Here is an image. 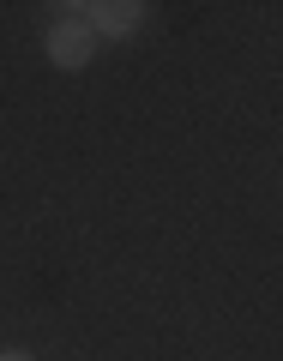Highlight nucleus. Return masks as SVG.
Listing matches in <instances>:
<instances>
[{"mask_svg": "<svg viewBox=\"0 0 283 361\" xmlns=\"http://www.w3.org/2000/svg\"><path fill=\"white\" fill-rule=\"evenodd\" d=\"M42 54H49L61 73H78V66H90V54H97V37H90V25L78 13H66V18H54V25H49Z\"/></svg>", "mask_w": 283, "mask_h": 361, "instance_id": "2", "label": "nucleus"}, {"mask_svg": "<svg viewBox=\"0 0 283 361\" xmlns=\"http://www.w3.org/2000/svg\"><path fill=\"white\" fill-rule=\"evenodd\" d=\"M0 361H37L30 349H0Z\"/></svg>", "mask_w": 283, "mask_h": 361, "instance_id": "3", "label": "nucleus"}, {"mask_svg": "<svg viewBox=\"0 0 283 361\" xmlns=\"http://www.w3.org/2000/svg\"><path fill=\"white\" fill-rule=\"evenodd\" d=\"M66 13H78L90 25V37L97 42H127V37H139L145 30V0H97V6H66Z\"/></svg>", "mask_w": 283, "mask_h": 361, "instance_id": "1", "label": "nucleus"}]
</instances>
